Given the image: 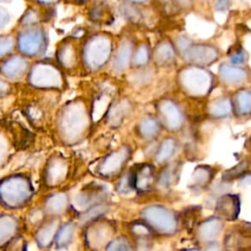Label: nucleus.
Listing matches in <instances>:
<instances>
[{"mask_svg": "<svg viewBox=\"0 0 251 251\" xmlns=\"http://www.w3.org/2000/svg\"><path fill=\"white\" fill-rule=\"evenodd\" d=\"M26 192L25 182L18 177L6 178L0 183V199L5 205L11 207L19 205L25 197Z\"/></svg>", "mask_w": 251, "mask_h": 251, "instance_id": "1", "label": "nucleus"}, {"mask_svg": "<svg viewBox=\"0 0 251 251\" xmlns=\"http://www.w3.org/2000/svg\"><path fill=\"white\" fill-rule=\"evenodd\" d=\"M16 42L21 53L28 56L36 55L42 46V33L34 28L24 29L19 32Z\"/></svg>", "mask_w": 251, "mask_h": 251, "instance_id": "2", "label": "nucleus"}, {"mask_svg": "<svg viewBox=\"0 0 251 251\" xmlns=\"http://www.w3.org/2000/svg\"><path fill=\"white\" fill-rule=\"evenodd\" d=\"M26 61L18 55L8 56L0 62V74L10 80H18L22 78L26 71Z\"/></svg>", "mask_w": 251, "mask_h": 251, "instance_id": "3", "label": "nucleus"}, {"mask_svg": "<svg viewBox=\"0 0 251 251\" xmlns=\"http://www.w3.org/2000/svg\"><path fill=\"white\" fill-rule=\"evenodd\" d=\"M16 230V223L12 218L8 216L0 217V245L5 244L6 240L10 237V234Z\"/></svg>", "mask_w": 251, "mask_h": 251, "instance_id": "4", "label": "nucleus"}, {"mask_svg": "<svg viewBox=\"0 0 251 251\" xmlns=\"http://www.w3.org/2000/svg\"><path fill=\"white\" fill-rule=\"evenodd\" d=\"M15 45V38L11 34H0V60L10 56Z\"/></svg>", "mask_w": 251, "mask_h": 251, "instance_id": "5", "label": "nucleus"}, {"mask_svg": "<svg viewBox=\"0 0 251 251\" xmlns=\"http://www.w3.org/2000/svg\"><path fill=\"white\" fill-rule=\"evenodd\" d=\"M9 152V144L6 136L0 133V166L6 161Z\"/></svg>", "mask_w": 251, "mask_h": 251, "instance_id": "6", "label": "nucleus"}, {"mask_svg": "<svg viewBox=\"0 0 251 251\" xmlns=\"http://www.w3.org/2000/svg\"><path fill=\"white\" fill-rule=\"evenodd\" d=\"M10 14L6 8L0 6V30H2L10 23Z\"/></svg>", "mask_w": 251, "mask_h": 251, "instance_id": "7", "label": "nucleus"}, {"mask_svg": "<svg viewBox=\"0 0 251 251\" xmlns=\"http://www.w3.org/2000/svg\"><path fill=\"white\" fill-rule=\"evenodd\" d=\"M12 89V85L10 84V82L6 79L0 78V98H3L5 96H7Z\"/></svg>", "mask_w": 251, "mask_h": 251, "instance_id": "8", "label": "nucleus"}, {"mask_svg": "<svg viewBox=\"0 0 251 251\" xmlns=\"http://www.w3.org/2000/svg\"><path fill=\"white\" fill-rule=\"evenodd\" d=\"M11 0H0V3H6V2H10Z\"/></svg>", "mask_w": 251, "mask_h": 251, "instance_id": "9", "label": "nucleus"}]
</instances>
